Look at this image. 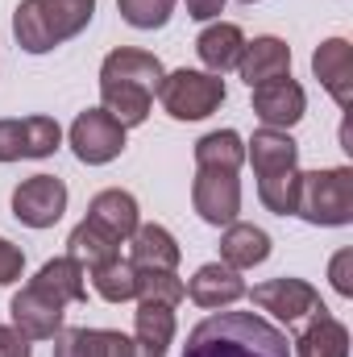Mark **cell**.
Listing matches in <instances>:
<instances>
[{
  "label": "cell",
  "mask_w": 353,
  "mask_h": 357,
  "mask_svg": "<svg viewBox=\"0 0 353 357\" xmlns=\"http://www.w3.org/2000/svg\"><path fill=\"white\" fill-rule=\"evenodd\" d=\"M0 357H33L29 354V341L13 324H0Z\"/></svg>",
  "instance_id": "cell-34"
},
{
  "label": "cell",
  "mask_w": 353,
  "mask_h": 357,
  "mask_svg": "<svg viewBox=\"0 0 353 357\" xmlns=\"http://www.w3.org/2000/svg\"><path fill=\"white\" fill-rule=\"evenodd\" d=\"M246 162V142L237 129H216V133H204L195 142V167L200 171H229L237 175Z\"/></svg>",
  "instance_id": "cell-24"
},
{
  "label": "cell",
  "mask_w": 353,
  "mask_h": 357,
  "mask_svg": "<svg viewBox=\"0 0 353 357\" xmlns=\"http://www.w3.org/2000/svg\"><path fill=\"white\" fill-rule=\"evenodd\" d=\"M295 216H303L316 229H341L353 220V171L350 167H324V171H299Z\"/></svg>",
  "instance_id": "cell-4"
},
{
  "label": "cell",
  "mask_w": 353,
  "mask_h": 357,
  "mask_svg": "<svg viewBox=\"0 0 353 357\" xmlns=\"http://www.w3.org/2000/svg\"><path fill=\"white\" fill-rule=\"evenodd\" d=\"M183 250L175 233L163 225H137L129 237V266L133 270H175Z\"/></svg>",
  "instance_id": "cell-16"
},
{
  "label": "cell",
  "mask_w": 353,
  "mask_h": 357,
  "mask_svg": "<svg viewBox=\"0 0 353 357\" xmlns=\"http://www.w3.org/2000/svg\"><path fill=\"white\" fill-rule=\"evenodd\" d=\"M63 146V129L54 116H4L0 121V162L50 158Z\"/></svg>",
  "instance_id": "cell-7"
},
{
  "label": "cell",
  "mask_w": 353,
  "mask_h": 357,
  "mask_svg": "<svg viewBox=\"0 0 353 357\" xmlns=\"http://www.w3.org/2000/svg\"><path fill=\"white\" fill-rule=\"evenodd\" d=\"M133 341H142L154 354H167L171 341H175V307H167V303H137Z\"/></svg>",
  "instance_id": "cell-25"
},
{
  "label": "cell",
  "mask_w": 353,
  "mask_h": 357,
  "mask_svg": "<svg viewBox=\"0 0 353 357\" xmlns=\"http://www.w3.org/2000/svg\"><path fill=\"white\" fill-rule=\"evenodd\" d=\"M21 270H25V254H21L13 241H4V237H0V287L17 282V278H21Z\"/></svg>",
  "instance_id": "cell-32"
},
{
  "label": "cell",
  "mask_w": 353,
  "mask_h": 357,
  "mask_svg": "<svg viewBox=\"0 0 353 357\" xmlns=\"http://www.w3.org/2000/svg\"><path fill=\"white\" fill-rule=\"evenodd\" d=\"M88 220L91 225H100L104 233H112L117 241H129L133 229L142 225V220H137V199H133L129 191H121V187H108V191L91 195Z\"/></svg>",
  "instance_id": "cell-20"
},
{
  "label": "cell",
  "mask_w": 353,
  "mask_h": 357,
  "mask_svg": "<svg viewBox=\"0 0 353 357\" xmlns=\"http://www.w3.org/2000/svg\"><path fill=\"white\" fill-rule=\"evenodd\" d=\"M67 212V183L54 175H33L17 183L13 191V216L29 229H54Z\"/></svg>",
  "instance_id": "cell-8"
},
{
  "label": "cell",
  "mask_w": 353,
  "mask_h": 357,
  "mask_svg": "<svg viewBox=\"0 0 353 357\" xmlns=\"http://www.w3.org/2000/svg\"><path fill=\"white\" fill-rule=\"evenodd\" d=\"M191 204H195L200 220L225 229V225H233L237 212H241V178L229 175V171H195Z\"/></svg>",
  "instance_id": "cell-9"
},
{
  "label": "cell",
  "mask_w": 353,
  "mask_h": 357,
  "mask_svg": "<svg viewBox=\"0 0 353 357\" xmlns=\"http://www.w3.org/2000/svg\"><path fill=\"white\" fill-rule=\"evenodd\" d=\"M54 357H108V328H63Z\"/></svg>",
  "instance_id": "cell-29"
},
{
  "label": "cell",
  "mask_w": 353,
  "mask_h": 357,
  "mask_svg": "<svg viewBox=\"0 0 353 357\" xmlns=\"http://www.w3.org/2000/svg\"><path fill=\"white\" fill-rule=\"evenodd\" d=\"M67 258H71V262H80L84 270L108 266V262H117V258H121V241L84 216V220L71 229V237H67Z\"/></svg>",
  "instance_id": "cell-23"
},
{
  "label": "cell",
  "mask_w": 353,
  "mask_h": 357,
  "mask_svg": "<svg viewBox=\"0 0 353 357\" xmlns=\"http://www.w3.org/2000/svg\"><path fill=\"white\" fill-rule=\"evenodd\" d=\"M137 299L142 303H167L179 307L187 299V282L175 270H137Z\"/></svg>",
  "instance_id": "cell-27"
},
{
  "label": "cell",
  "mask_w": 353,
  "mask_h": 357,
  "mask_svg": "<svg viewBox=\"0 0 353 357\" xmlns=\"http://www.w3.org/2000/svg\"><path fill=\"white\" fill-rule=\"evenodd\" d=\"M108 357H167V354H154V349H146L142 341H133V337L108 328Z\"/></svg>",
  "instance_id": "cell-33"
},
{
  "label": "cell",
  "mask_w": 353,
  "mask_h": 357,
  "mask_svg": "<svg viewBox=\"0 0 353 357\" xmlns=\"http://www.w3.org/2000/svg\"><path fill=\"white\" fill-rule=\"evenodd\" d=\"M117 13L133 29H163L175 13V0H117Z\"/></svg>",
  "instance_id": "cell-30"
},
{
  "label": "cell",
  "mask_w": 353,
  "mask_h": 357,
  "mask_svg": "<svg viewBox=\"0 0 353 357\" xmlns=\"http://www.w3.org/2000/svg\"><path fill=\"white\" fill-rule=\"evenodd\" d=\"M96 17V0H21L13 13V38L25 54H50L80 38Z\"/></svg>",
  "instance_id": "cell-3"
},
{
  "label": "cell",
  "mask_w": 353,
  "mask_h": 357,
  "mask_svg": "<svg viewBox=\"0 0 353 357\" xmlns=\"http://www.w3.org/2000/svg\"><path fill=\"white\" fill-rule=\"evenodd\" d=\"M220 13H225V0H187V17L195 21H212Z\"/></svg>",
  "instance_id": "cell-35"
},
{
  "label": "cell",
  "mask_w": 353,
  "mask_h": 357,
  "mask_svg": "<svg viewBox=\"0 0 353 357\" xmlns=\"http://www.w3.org/2000/svg\"><path fill=\"white\" fill-rule=\"evenodd\" d=\"M91 291L104 303H129V299H137V270L125 258H117L108 266H96L91 270Z\"/></svg>",
  "instance_id": "cell-26"
},
{
  "label": "cell",
  "mask_w": 353,
  "mask_h": 357,
  "mask_svg": "<svg viewBox=\"0 0 353 357\" xmlns=\"http://www.w3.org/2000/svg\"><path fill=\"white\" fill-rule=\"evenodd\" d=\"M295 357H350V328L329 312H312L308 328L295 337Z\"/></svg>",
  "instance_id": "cell-18"
},
{
  "label": "cell",
  "mask_w": 353,
  "mask_h": 357,
  "mask_svg": "<svg viewBox=\"0 0 353 357\" xmlns=\"http://www.w3.org/2000/svg\"><path fill=\"white\" fill-rule=\"evenodd\" d=\"M312 75L337 100V108H350L353 104V46L345 38L320 42L316 54H312Z\"/></svg>",
  "instance_id": "cell-13"
},
{
  "label": "cell",
  "mask_w": 353,
  "mask_h": 357,
  "mask_svg": "<svg viewBox=\"0 0 353 357\" xmlns=\"http://www.w3.org/2000/svg\"><path fill=\"white\" fill-rule=\"evenodd\" d=\"M246 158L254 162V175H278V171H291L299 167V146L291 142L287 129H258L250 142H246Z\"/></svg>",
  "instance_id": "cell-19"
},
{
  "label": "cell",
  "mask_w": 353,
  "mask_h": 357,
  "mask_svg": "<svg viewBox=\"0 0 353 357\" xmlns=\"http://www.w3.org/2000/svg\"><path fill=\"white\" fill-rule=\"evenodd\" d=\"M8 316H13V328H17L25 341H54V337L63 333L67 307L54 303L50 295H42L38 287H25V291L13 295Z\"/></svg>",
  "instance_id": "cell-11"
},
{
  "label": "cell",
  "mask_w": 353,
  "mask_h": 357,
  "mask_svg": "<svg viewBox=\"0 0 353 357\" xmlns=\"http://www.w3.org/2000/svg\"><path fill=\"white\" fill-rule=\"evenodd\" d=\"M67 142H71V150H75V158L84 167H104V162L121 158V150H125V125L112 112H104V108H84L71 121Z\"/></svg>",
  "instance_id": "cell-6"
},
{
  "label": "cell",
  "mask_w": 353,
  "mask_h": 357,
  "mask_svg": "<svg viewBox=\"0 0 353 357\" xmlns=\"http://www.w3.org/2000/svg\"><path fill=\"white\" fill-rule=\"evenodd\" d=\"M237 71H241V79L250 88L270 84V79H283V75H291V46L283 38H270V33L254 38V42H246Z\"/></svg>",
  "instance_id": "cell-15"
},
{
  "label": "cell",
  "mask_w": 353,
  "mask_h": 357,
  "mask_svg": "<svg viewBox=\"0 0 353 357\" xmlns=\"http://www.w3.org/2000/svg\"><path fill=\"white\" fill-rule=\"evenodd\" d=\"M295 195H299V167L258 178V199L274 216H295Z\"/></svg>",
  "instance_id": "cell-28"
},
{
  "label": "cell",
  "mask_w": 353,
  "mask_h": 357,
  "mask_svg": "<svg viewBox=\"0 0 353 357\" xmlns=\"http://www.w3.org/2000/svg\"><path fill=\"white\" fill-rule=\"evenodd\" d=\"M241 50H246V33H241V25H233V21H216V25H208V29L195 38V54H200V63H204L212 75L233 71V67L241 63Z\"/></svg>",
  "instance_id": "cell-17"
},
{
  "label": "cell",
  "mask_w": 353,
  "mask_h": 357,
  "mask_svg": "<svg viewBox=\"0 0 353 357\" xmlns=\"http://www.w3.org/2000/svg\"><path fill=\"white\" fill-rule=\"evenodd\" d=\"M329 278H333V291H337V295L353 299V250L333 254V262H329Z\"/></svg>",
  "instance_id": "cell-31"
},
{
  "label": "cell",
  "mask_w": 353,
  "mask_h": 357,
  "mask_svg": "<svg viewBox=\"0 0 353 357\" xmlns=\"http://www.w3.org/2000/svg\"><path fill=\"white\" fill-rule=\"evenodd\" d=\"M241 4H254V0H241Z\"/></svg>",
  "instance_id": "cell-36"
},
{
  "label": "cell",
  "mask_w": 353,
  "mask_h": 357,
  "mask_svg": "<svg viewBox=\"0 0 353 357\" xmlns=\"http://www.w3.org/2000/svg\"><path fill=\"white\" fill-rule=\"evenodd\" d=\"M250 91H254V116L262 121V129H291L308 112V96H303V88L291 75L258 84V88H250Z\"/></svg>",
  "instance_id": "cell-12"
},
{
  "label": "cell",
  "mask_w": 353,
  "mask_h": 357,
  "mask_svg": "<svg viewBox=\"0 0 353 357\" xmlns=\"http://www.w3.org/2000/svg\"><path fill=\"white\" fill-rule=\"evenodd\" d=\"M158 100L175 121H204L225 104V79L212 71H191L179 67L171 75H163L158 84Z\"/></svg>",
  "instance_id": "cell-5"
},
{
  "label": "cell",
  "mask_w": 353,
  "mask_h": 357,
  "mask_svg": "<svg viewBox=\"0 0 353 357\" xmlns=\"http://www.w3.org/2000/svg\"><path fill=\"white\" fill-rule=\"evenodd\" d=\"M88 270L80 266V262H71V258H50L46 266L33 274V282L29 287H38L42 295H50L54 303H88Z\"/></svg>",
  "instance_id": "cell-22"
},
{
  "label": "cell",
  "mask_w": 353,
  "mask_h": 357,
  "mask_svg": "<svg viewBox=\"0 0 353 357\" xmlns=\"http://www.w3.org/2000/svg\"><path fill=\"white\" fill-rule=\"evenodd\" d=\"M187 295H191V303H195V307L216 312V307H233V303H237V299H246L250 291H246L241 270L225 266V262H208V266H200L195 274H191Z\"/></svg>",
  "instance_id": "cell-14"
},
{
  "label": "cell",
  "mask_w": 353,
  "mask_h": 357,
  "mask_svg": "<svg viewBox=\"0 0 353 357\" xmlns=\"http://www.w3.org/2000/svg\"><path fill=\"white\" fill-rule=\"evenodd\" d=\"M183 357H291V341L254 312H216L187 333Z\"/></svg>",
  "instance_id": "cell-2"
},
{
  "label": "cell",
  "mask_w": 353,
  "mask_h": 357,
  "mask_svg": "<svg viewBox=\"0 0 353 357\" xmlns=\"http://www.w3.org/2000/svg\"><path fill=\"white\" fill-rule=\"evenodd\" d=\"M163 63L150 50L137 46H117L104 63H100V108L112 112L125 129L142 125L150 116V104L163 84Z\"/></svg>",
  "instance_id": "cell-1"
},
{
  "label": "cell",
  "mask_w": 353,
  "mask_h": 357,
  "mask_svg": "<svg viewBox=\"0 0 353 357\" xmlns=\"http://www.w3.org/2000/svg\"><path fill=\"white\" fill-rule=\"evenodd\" d=\"M254 303L270 312L274 320H283V324H295V320H303V316H312V312H320L324 303H320V291L308 282V278H270V282H258L254 287Z\"/></svg>",
  "instance_id": "cell-10"
},
{
  "label": "cell",
  "mask_w": 353,
  "mask_h": 357,
  "mask_svg": "<svg viewBox=\"0 0 353 357\" xmlns=\"http://www.w3.org/2000/svg\"><path fill=\"white\" fill-rule=\"evenodd\" d=\"M270 258V233L258 229V225H225L220 233V262L233 270H250V266H262Z\"/></svg>",
  "instance_id": "cell-21"
}]
</instances>
